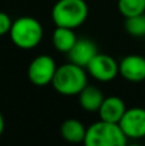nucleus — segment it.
<instances>
[{
	"label": "nucleus",
	"instance_id": "1",
	"mask_svg": "<svg viewBox=\"0 0 145 146\" xmlns=\"http://www.w3.org/2000/svg\"><path fill=\"white\" fill-rule=\"evenodd\" d=\"M54 90L64 96L78 95L87 86V76L84 67L67 63L58 67L51 81Z\"/></svg>",
	"mask_w": 145,
	"mask_h": 146
},
{
	"label": "nucleus",
	"instance_id": "2",
	"mask_svg": "<svg viewBox=\"0 0 145 146\" xmlns=\"http://www.w3.org/2000/svg\"><path fill=\"white\" fill-rule=\"evenodd\" d=\"M89 15L85 0H58L51 9V19L58 27L74 28L84 25Z\"/></svg>",
	"mask_w": 145,
	"mask_h": 146
},
{
	"label": "nucleus",
	"instance_id": "3",
	"mask_svg": "<svg viewBox=\"0 0 145 146\" xmlns=\"http://www.w3.org/2000/svg\"><path fill=\"white\" fill-rule=\"evenodd\" d=\"M9 35L12 42L17 48L30 50L41 42L44 37V30L36 18L26 15L13 21Z\"/></svg>",
	"mask_w": 145,
	"mask_h": 146
},
{
	"label": "nucleus",
	"instance_id": "4",
	"mask_svg": "<svg viewBox=\"0 0 145 146\" xmlns=\"http://www.w3.org/2000/svg\"><path fill=\"white\" fill-rule=\"evenodd\" d=\"M127 140L118 123L100 119L87 127L84 144L86 146H123Z\"/></svg>",
	"mask_w": 145,
	"mask_h": 146
},
{
	"label": "nucleus",
	"instance_id": "5",
	"mask_svg": "<svg viewBox=\"0 0 145 146\" xmlns=\"http://www.w3.org/2000/svg\"><path fill=\"white\" fill-rule=\"evenodd\" d=\"M58 67L50 55H39L30 63L27 69V76L31 83L43 87L51 83Z\"/></svg>",
	"mask_w": 145,
	"mask_h": 146
},
{
	"label": "nucleus",
	"instance_id": "6",
	"mask_svg": "<svg viewBox=\"0 0 145 146\" xmlns=\"http://www.w3.org/2000/svg\"><path fill=\"white\" fill-rule=\"evenodd\" d=\"M89 74L100 82H109L120 73L118 63L108 54L98 53L86 67Z\"/></svg>",
	"mask_w": 145,
	"mask_h": 146
},
{
	"label": "nucleus",
	"instance_id": "7",
	"mask_svg": "<svg viewBox=\"0 0 145 146\" xmlns=\"http://www.w3.org/2000/svg\"><path fill=\"white\" fill-rule=\"evenodd\" d=\"M120 127L127 139L140 140L145 137V109H127L120 121Z\"/></svg>",
	"mask_w": 145,
	"mask_h": 146
},
{
	"label": "nucleus",
	"instance_id": "8",
	"mask_svg": "<svg viewBox=\"0 0 145 146\" xmlns=\"http://www.w3.org/2000/svg\"><path fill=\"white\" fill-rule=\"evenodd\" d=\"M120 74L130 82H141L145 80V58L131 54L118 63Z\"/></svg>",
	"mask_w": 145,
	"mask_h": 146
},
{
	"label": "nucleus",
	"instance_id": "9",
	"mask_svg": "<svg viewBox=\"0 0 145 146\" xmlns=\"http://www.w3.org/2000/svg\"><path fill=\"white\" fill-rule=\"evenodd\" d=\"M67 54L71 63L86 68L90 60L98 54V48L89 38H77L73 48Z\"/></svg>",
	"mask_w": 145,
	"mask_h": 146
},
{
	"label": "nucleus",
	"instance_id": "10",
	"mask_svg": "<svg viewBox=\"0 0 145 146\" xmlns=\"http://www.w3.org/2000/svg\"><path fill=\"white\" fill-rule=\"evenodd\" d=\"M126 110H127V108H126V104L122 99L118 96H109V98H104L98 113H99L100 119H103V121L120 123L121 118L123 117Z\"/></svg>",
	"mask_w": 145,
	"mask_h": 146
},
{
	"label": "nucleus",
	"instance_id": "11",
	"mask_svg": "<svg viewBox=\"0 0 145 146\" xmlns=\"http://www.w3.org/2000/svg\"><path fill=\"white\" fill-rule=\"evenodd\" d=\"M77 96H78V103L81 108L86 111H98L104 100V95L102 91L95 86L89 85Z\"/></svg>",
	"mask_w": 145,
	"mask_h": 146
},
{
	"label": "nucleus",
	"instance_id": "12",
	"mask_svg": "<svg viewBox=\"0 0 145 146\" xmlns=\"http://www.w3.org/2000/svg\"><path fill=\"white\" fill-rule=\"evenodd\" d=\"M86 129L87 128H85L84 124L77 119H67L61 126V136L67 142L80 144L85 141Z\"/></svg>",
	"mask_w": 145,
	"mask_h": 146
},
{
	"label": "nucleus",
	"instance_id": "13",
	"mask_svg": "<svg viewBox=\"0 0 145 146\" xmlns=\"http://www.w3.org/2000/svg\"><path fill=\"white\" fill-rule=\"evenodd\" d=\"M76 41L77 37L72 28L58 27V26L55 27V30L53 32V45L58 51L68 53L73 48Z\"/></svg>",
	"mask_w": 145,
	"mask_h": 146
},
{
	"label": "nucleus",
	"instance_id": "14",
	"mask_svg": "<svg viewBox=\"0 0 145 146\" xmlns=\"http://www.w3.org/2000/svg\"><path fill=\"white\" fill-rule=\"evenodd\" d=\"M118 12L125 18L145 13V0H118Z\"/></svg>",
	"mask_w": 145,
	"mask_h": 146
},
{
	"label": "nucleus",
	"instance_id": "15",
	"mask_svg": "<svg viewBox=\"0 0 145 146\" xmlns=\"http://www.w3.org/2000/svg\"><path fill=\"white\" fill-rule=\"evenodd\" d=\"M125 28L128 35L134 37H143L145 36V14H139L135 17L126 18Z\"/></svg>",
	"mask_w": 145,
	"mask_h": 146
},
{
	"label": "nucleus",
	"instance_id": "16",
	"mask_svg": "<svg viewBox=\"0 0 145 146\" xmlns=\"http://www.w3.org/2000/svg\"><path fill=\"white\" fill-rule=\"evenodd\" d=\"M12 23H13V21L10 19V17L7 13L0 12V36H4L7 33H9Z\"/></svg>",
	"mask_w": 145,
	"mask_h": 146
},
{
	"label": "nucleus",
	"instance_id": "17",
	"mask_svg": "<svg viewBox=\"0 0 145 146\" xmlns=\"http://www.w3.org/2000/svg\"><path fill=\"white\" fill-rule=\"evenodd\" d=\"M4 127H5V122H4V118H3L1 111H0V136H1L3 132H4Z\"/></svg>",
	"mask_w": 145,
	"mask_h": 146
}]
</instances>
